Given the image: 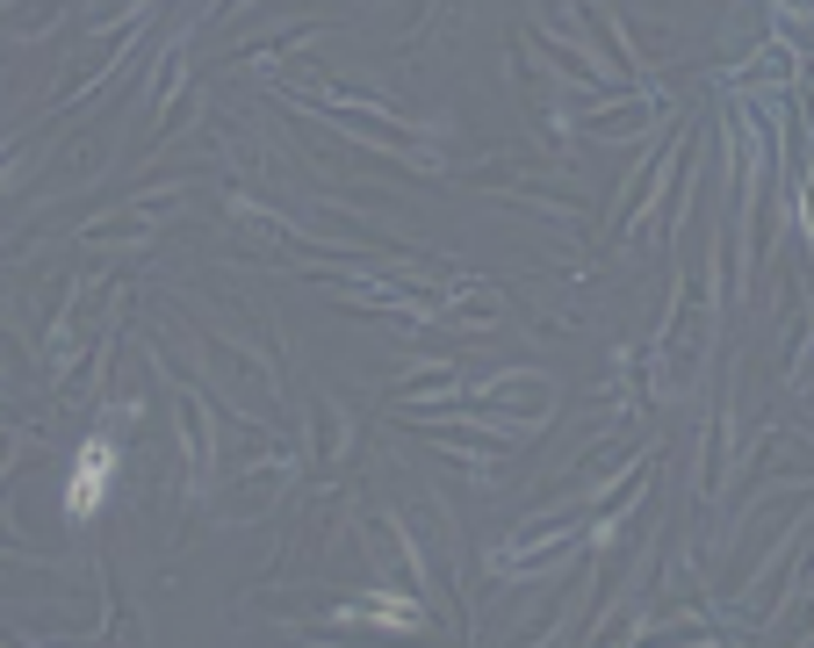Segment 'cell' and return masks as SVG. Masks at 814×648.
<instances>
[{"label":"cell","mask_w":814,"mask_h":648,"mask_svg":"<svg viewBox=\"0 0 814 648\" xmlns=\"http://www.w3.org/2000/svg\"><path fill=\"white\" fill-rule=\"evenodd\" d=\"M101 490H109V446H87V454H80V469H72V490H66V512L72 519H87V512H95V504H101Z\"/></svg>","instance_id":"obj_1"}]
</instances>
